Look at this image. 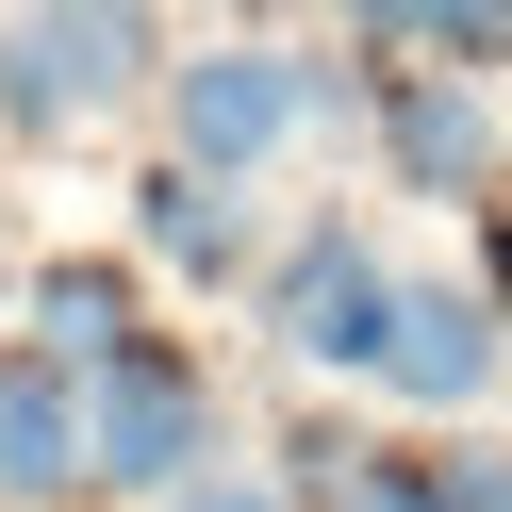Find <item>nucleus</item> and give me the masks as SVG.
Returning a JSON list of instances; mask_svg holds the SVG:
<instances>
[{"label":"nucleus","instance_id":"nucleus-1","mask_svg":"<svg viewBox=\"0 0 512 512\" xmlns=\"http://www.w3.org/2000/svg\"><path fill=\"white\" fill-rule=\"evenodd\" d=\"M166 0H17L0 17V133H100L116 100H166Z\"/></svg>","mask_w":512,"mask_h":512},{"label":"nucleus","instance_id":"nucleus-2","mask_svg":"<svg viewBox=\"0 0 512 512\" xmlns=\"http://www.w3.org/2000/svg\"><path fill=\"white\" fill-rule=\"evenodd\" d=\"M347 116V67L331 50H298V34H215V50H182L166 67V149L182 166H215V182H265L298 133H331Z\"/></svg>","mask_w":512,"mask_h":512},{"label":"nucleus","instance_id":"nucleus-3","mask_svg":"<svg viewBox=\"0 0 512 512\" xmlns=\"http://www.w3.org/2000/svg\"><path fill=\"white\" fill-rule=\"evenodd\" d=\"M83 463H100V496H149V512H166L182 479H215V463H232V413H215V364H199L182 331L116 347V364L83 380Z\"/></svg>","mask_w":512,"mask_h":512},{"label":"nucleus","instance_id":"nucleus-4","mask_svg":"<svg viewBox=\"0 0 512 512\" xmlns=\"http://www.w3.org/2000/svg\"><path fill=\"white\" fill-rule=\"evenodd\" d=\"M248 314H265V347L298 380H364L380 397V347H397V265L364 248V215H298V232L265 248V281H248Z\"/></svg>","mask_w":512,"mask_h":512},{"label":"nucleus","instance_id":"nucleus-5","mask_svg":"<svg viewBox=\"0 0 512 512\" xmlns=\"http://www.w3.org/2000/svg\"><path fill=\"white\" fill-rule=\"evenodd\" d=\"M364 149H380L397 199L496 215V83H463V67H364Z\"/></svg>","mask_w":512,"mask_h":512},{"label":"nucleus","instance_id":"nucleus-6","mask_svg":"<svg viewBox=\"0 0 512 512\" xmlns=\"http://www.w3.org/2000/svg\"><path fill=\"white\" fill-rule=\"evenodd\" d=\"M496 364H512L496 298H479L463 265H397V347H380V397L430 413V430H463V413L496 397Z\"/></svg>","mask_w":512,"mask_h":512},{"label":"nucleus","instance_id":"nucleus-7","mask_svg":"<svg viewBox=\"0 0 512 512\" xmlns=\"http://www.w3.org/2000/svg\"><path fill=\"white\" fill-rule=\"evenodd\" d=\"M133 248L166 281H199V298H232V281H265V215H248V182H215V166H149L133 182Z\"/></svg>","mask_w":512,"mask_h":512},{"label":"nucleus","instance_id":"nucleus-8","mask_svg":"<svg viewBox=\"0 0 512 512\" xmlns=\"http://www.w3.org/2000/svg\"><path fill=\"white\" fill-rule=\"evenodd\" d=\"M17 347L67 364V380H100L116 347H149V281L116 265V248H50V265L17 281Z\"/></svg>","mask_w":512,"mask_h":512},{"label":"nucleus","instance_id":"nucleus-9","mask_svg":"<svg viewBox=\"0 0 512 512\" xmlns=\"http://www.w3.org/2000/svg\"><path fill=\"white\" fill-rule=\"evenodd\" d=\"M100 496V463H83V380L34 364V347H0V512H67Z\"/></svg>","mask_w":512,"mask_h":512},{"label":"nucleus","instance_id":"nucleus-10","mask_svg":"<svg viewBox=\"0 0 512 512\" xmlns=\"http://www.w3.org/2000/svg\"><path fill=\"white\" fill-rule=\"evenodd\" d=\"M364 50H397V67H463V83H496L512 67V0H331Z\"/></svg>","mask_w":512,"mask_h":512},{"label":"nucleus","instance_id":"nucleus-11","mask_svg":"<svg viewBox=\"0 0 512 512\" xmlns=\"http://www.w3.org/2000/svg\"><path fill=\"white\" fill-rule=\"evenodd\" d=\"M430 479H446V512H512V446L496 430H430Z\"/></svg>","mask_w":512,"mask_h":512},{"label":"nucleus","instance_id":"nucleus-12","mask_svg":"<svg viewBox=\"0 0 512 512\" xmlns=\"http://www.w3.org/2000/svg\"><path fill=\"white\" fill-rule=\"evenodd\" d=\"M166 512H298V496H281V479H265V463H215V479H182V496H166Z\"/></svg>","mask_w":512,"mask_h":512},{"label":"nucleus","instance_id":"nucleus-13","mask_svg":"<svg viewBox=\"0 0 512 512\" xmlns=\"http://www.w3.org/2000/svg\"><path fill=\"white\" fill-rule=\"evenodd\" d=\"M479 298H496V331H512V199H496V232H479Z\"/></svg>","mask_w":512,"mask_h":512},{"label":"nucleus","instance_id":"nucleus-14","mask_svg":"<svg viewBox=\"0 0 512 512\" xmlns=\"http://www.w3.org/2000/svg\"><path fill=\"white\" fill-rule=\"evenodd\" d=\"M0 314H17V281H0Z\"/></svg>","mask_w":512,"mask_h":512}]
</instances>
